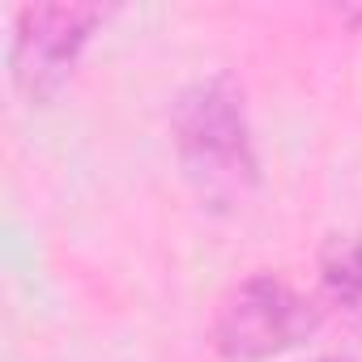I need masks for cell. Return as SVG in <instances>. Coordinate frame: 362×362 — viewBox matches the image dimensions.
Returning a JSON list of instances; mask_svg holds the SVG:
<instances>
[{"mask_svg":"<svg viewBox=\"0 0 362 362\" xmlns=\"http://www.w3.org/2000/svg\"><path fill=\"white\" fill-rule=\"evenodd\" d=\"M170 149L192 197L214 214L243 209L260 188V149L239 77L209 73L170 103Z\"/></svg>","mask_w":362,"mask_h":362,"instance_id":"obj_1","label":"cell"},{"mask_svg":"<svg viewBox=\"0 0 362 362\" xmlns=\"http://www.w3.org/2000/svg\"><path fill=\"white\" fill-rule=\"evenodd\" d=\"M320 294H307L281 273H252L235 281L209 320V345L222 362H269L307 345L324 328Z\"/></svg>","mask_w":362,"mask_h":362,"instance_id":"obj_2","label":"cell"},{"mask_svg":"<svg viewBox=\"0 0 362 362\" xmlns=\"http://www.w3.org/2000/svg\"><path fill=\"white\" fill-rule=\"evenodd\" d=\"M107 9L86 0H39L22 5L9 39V81L26 107H47L73 81L86 47L103 30Z\"/></svg>","mask_w":362,"mask_h":362,"instance_id":"obj_3","label":"cell"},{"mask_svg":"<svg viewBox=\"0 0 362 362\" xmlns=\"http://www.w3.org/2000/svg\"><path fill=\"white\" fill-rule=\"evenodd\" d=\"M315 281L324 311H332L349 332L362 337V226L324 239L315 260Z\"/></svg>","mask_w":362,"mask_h":362,"instance_id":"obj_4","label":"cell"},{"mask_svg":"<svg viewBox=\"0 0 362 362\" xmlns=\"http://www.w3.org/2000/svg\"><path fill=\"white\" fill-rule=\"evenodd\" d=\"M307 362H354V358H345V354H324V358H307Z\"/></svg>","mask_w":362,"mask_h":362,"instance_id":"obj_5","label":"cell"}]
</instances>
